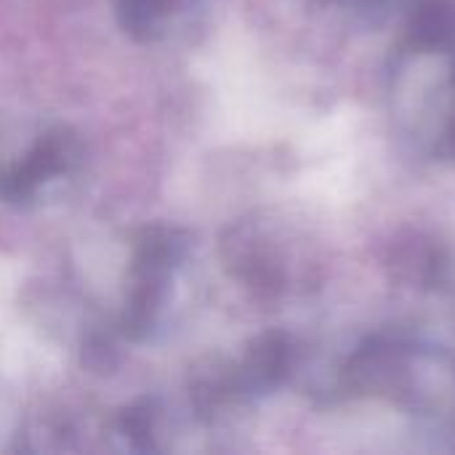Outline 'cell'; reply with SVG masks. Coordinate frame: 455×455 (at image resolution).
Instances as JSON below:
<instances>
[{"label":"cell","mask_w":455,"mask_h":455,"mask_svg":"<svg viewBox=\"0 0 455 455\" xmlns=\"http://www.w3.org/2000/svg\"><path fill=\"white\" fill-rule=\"evenodd\" d=\"M72 155H75V147L69 136L51 133L48 139H40L21 163H13L0 171V195L11 200H21L32 195L40 181L67 171V165L72 163Z\"/></svg>","instance_id":"6da1fadb"},{"label":"cell","mask_w":455,"mask_h":455,"mask_svg":"<svg viewBox=\"0 0 455 455\" xmlns=\"http://www.w3.org/2000/svg\"><path fill=\"white\" fill-rule=\"evenodd\" d=\"M117 11L131 32L152 37L168 16V0H117Z\"/></svg>","instance_id":"7a4b0ae2"}]
</instances>
